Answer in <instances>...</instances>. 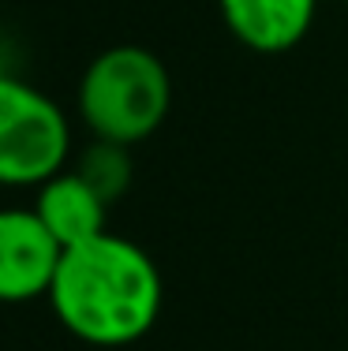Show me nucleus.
<instances>
[{
	"label": "nucleus",
	"instance_id": "39448f33",
	"mask_svg": "<svg viewBox=\"0 0 348 351\" xmlns=\"http://www.w3.org/2000/svg\"><path fill=\"white\" fill-rule=\"evenodd\" d=\"M229 30L255 53H288L308 38L318 0H218Z\"/></svg>",
	"mask_w": 348,
	"mask_h": 351
},
{
	"label": "nucleus",
	"instance_id": "0eeeda50",
	"mask_svg": "<svg viewBox=\"0 0 348 351\" xmlns=\"http://www.w3.org/2000/svg\"><path fill=\"white\" fill-rule=\"evenodd\" d=\"M105 202L120 198L131 183V157H128V146H116V142H102L97 138L86 154L79 157V169H76Z\"/></svg>",
	"mask_w": 348,
	"mask_h": 351
},
{
	"label": "nucleus",
	"instance_id": "423d86ee",
	"mask_svg": "<svg viewBox=\"0 0 348 351\" xmlns=\"http://www.w3.org/2000/svg\"><path fill=\"white\" fill-rule=\"evenodd\" d=\"M105 198L82 180L79 172H56L53 180H45L38 187L34 210L45 221V228L56 236V243L64 250L90 243L105 232Z\"/></svg>",
	"mask_w": 348,
	"mask_h": 351
},
{
	"label": "nucleus",
	"instance_id": "f03ea898",
	"mask_svg": "<svg viewBox=\"0 0 348 351\" xmlns=\"http://www.w3.org/2000/svg\"><path fill=\"white\" fill-rule=\"evenodd\" d=\"M172 79L161 56L143 45H113L86 64L79 82V112L102 142L135 146L165 123Z\"/></svg>",
	"mask_w": 348,
	"mask_h": 351
},
{
	"label": "nucleus",
	"instance_id": "f257e3e1",
	"mask_svg": "<svg viewBox=\"0 0 348 351\" xmlns=\"http://www.w3.org/2000/svg\"><path fill=\"white\" fill-rule=\"evenodd\" d=\"M60 325L82 344L124 348L157 325L165 303L161 269L139 243L102 232L64 250L49 288Z\"/></svg>",
	"mask_w": 348,
	"mask_h": 351
},
{
	"label": "nucleus",
	"instance_id": "7ed1b4c3",
	"mask_svg": "<svg viewBox=\"0 0 348 351\" xmlns=\"http://www.w3.org/2000/svg\"><path fill=\"white\" fill-rule=\"evenodd\" d=\"M68 154L64 108L30 82L0 75V187H41L64 172Z\"/></svg>",
	"mask_w": 348,
	"mask_h": 351
},
{
	"label": "nucleus",
	"instance_id": "20e7f679",
	"mask_svg": "<svg viewBox=\"0 0 348 351\" xmlns=\"http://www.w3.org/2000/svg\"><path fill=\"white\" fill-rule=\"evenodd\" d=\"M64 247L38 210H0V303H34L49 295Z\"/></svg>",
	"mask_w": 348,
	"mask_h": 351
}]
</instances>
